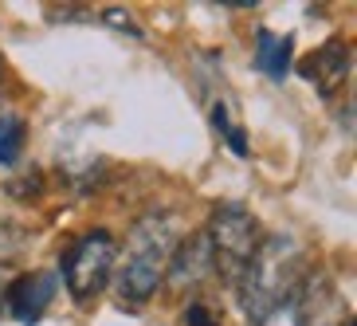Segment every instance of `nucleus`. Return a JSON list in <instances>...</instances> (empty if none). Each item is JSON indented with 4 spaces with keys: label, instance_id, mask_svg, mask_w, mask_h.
Returning <instances> with one entry per match:
<instances>
[{
    "label": "nucleus",
    "instance_id": "nucleus-12",
    "mask_svg": "<svg viewBox=\"0 0 357 326\" xmlns=\"http://www.w3.org/2000/svg\"><path fill=\"white\" fill-rule=\"evenodd\" d=\"M212 122L220 126L224 142H228V146L236 149V154H248V142H243V134H240V130H236V126H228V118H224V110H216V114H212Z\"/></svg>",
    "mask_w": 357,
    "mask_h": 326
},
{
    "label": "nucleus",
    "instance_id": "nucleus-10",
    "mask_svg": "<svg viewBox=\"0 0 357 326\" xmlns=\"http://www.w3.org/2000/svg\"><path fill=\"white\" fill-rule=\"evenodd\" d=\"M255 326H314L310 323V315H306V306L298 303V299H287V303H279V306H271L267 315H259L255 318Z\"/></svg>",
    "mask_w": 357,
    "mask_h": 326
},
{
    "label": "nucleus",
    "instance_id": "nucleus-13",
    "mask_svg": "<svg viewBox=\"0 0 357 326\" xmlns=\"http://www.w3.org/2000/svg\"><path fill=\"white\" fill-rule=\"evenodd\" d=\"M185 323H189V326H220V323H216V311H212L208 303H192L189 315H185Z\"/></svg>",
    "mask_w": 357,
    "mask_h": 326
},
{
    "label": "nucleus",
    "instance_id": "nucleus-4",
    "mask_svg": "<svg viewBox=\"0 0 357 326\" xmlns=\"http://www.w3.org/2000/svg\"><path fill=\"white\" fill-rule=\"evenodd\" d=\"M118 267V244L106 228H91L63 252V283L79 303H91Z\"/></svg>",
    "mask_w": 357,
    "mask_h": 326
},
{
    "label": "nucleus",
    "instance_id": "nucleus-11",
    "mask_svg": "<svg viewBox=\"0 0 357 326\" xmlns=\"http://www.w3.org/2000/svg\"><path fill=\"white\" fill-rule=\"evenodd\" d=\"M24 244H28V228H24V224L0 221V267H4L16 252H24Z\"/></svg>",
    "mask_w": 357,
    "mask_h": 326
},
{
    "label": "nucleus",
    "instance_id": "nucleus-8",
    "mask_svg": "<svg viewBox=\"0 0 357 326\" xmlns=\"http://www.w3.org/2000/svg\"><path fill=\"white\" fill-rule=\"evenodd\" d=\"M291 55H294L291 40H283L275 32H259V40H255V67L267 79H283L291 71Z\"/></svg>",
    "mask_w": 357,
    "mask_h": 326
},
{
    "label": "nucleus",
    "instance_id": "nucleus-2",
    "mask_svg": "<svg viewBox=\"0 0 357 326\" xmlns=\"http://www.w3.org/2000/svg\"><path fill=\"white\" fill-rule=\"evenodd\" d=\"M177 248V232L169 212H149L134 224L126 244V255L118 263V295L126 303H146L165 283L169 255Z\"/></svg>",
    "mask_w": 357,
    "mask_h": 326
},
{
    "label": "nucleus",
    "instance_id": "nucleus-14",
    "mask_svg": "<svg viewBox=\"0 0 357 326\" xmlns=\"http://www.w3.org/2000/svg\"><path fill=\"white\" fill-rule=\"evenodd\" d=\"M4 291H8V283H4V272H0V303H4Z\"/></svg>",
    "mask_w": 357,
    "mask_h": 326
},
{
    "label": "nucleus",
    "instance_id": "nucleus-3",
    "mask_svg": "<svg viewBox=\"0 0 357 326\" xmlns=\"http://www.w3.org/2000/svg\"><path fill=\"white\" fill-rule=\"evenodd\" d=\"M208 252H212V272H220L224 283H240L248 272L252 255L263 244V228L248 209L240 205H220L208 221Z\"/></svg>",
    "mask_w": 357,
    "mask_h": 326
},
{
    "label": "nucleus",
    "instance_id": "nucleus-9",
    "mask_svg": "<svg viewBox=\"0 0 357 326\" xmlns=\"http://www.w3.org/2000/svg\"><path fill=\"white\" fill-rule=\"evenodd\" d=\"M24 134H28L24 118H16V114H0V165H12V161L20 158Z\"/></svg>",
    "mask_w": 357,
    "mask_h": 326
},
{
    "label": "nucleus",
    "instance_id": "nucleus-7",
    "mask_svg": "<svg viewBox=\"0 0 357 326\" xmlns=\"http://www.w3.org/2000/svg\"><path fill=\"white\" fill-rule=\"evenodd\" d=\"M208 275H212L208 236H204V232H192V236L177 240V248L169 255V267H165V283L173 287V291H197Z\"/></svg>",
    "mask_w": 357,
    "mask_h": 326
},
{
    "label": "nucleus",
    "instance_id": "nucleus-15",
    "mask_svg": "<svg viewBox=\"0 0 357 326\" xmlns=\"http://www.w3.org/2000/svg\"><path fill=\"white\" fill-rule=\"evenodd\" d=\"M342 326H357V323H354V318H346V323H342Z\"/></svg>",
    "mask_w": 357,
    "mask_h": 326
},
{
    "label": "nucleus",
    "instance_id": "nucleus-5",
    "mask_svg": "<svg viewBox=\"0 0 357 326\" xmlns=\"http://www.w3.org/2000/svg\"><path fill=\"white\" fill-rule=\"evenodd\" d=\"M52 299H55V275L52 272H24L4 291V306H8V315L20 326L40 323L43 311L52 306Z\"/></svg>",
    "mask_w": 357,
    "mask_h": 326
},
{
    "label": "nucleus",
    "instance_id": "nucleus-6",
    "mask_svg": "<svg viewBox=\"0 0 357 326\" xmlns=\"http://www.w3.org/2000/svg\"><path fill=\"white\" fill-rule=\"evenodd\" d=\"M298 75H303L306 83H314V91L322 98L337 95L349 79V43L346 40H326L322 47H314V52L298 64Z\"/></svg>",
    "mask_w": 357,
    "mask_h": 326
},
{
    "label": "nucleus",
    "instance_id": "nucleus-1",
    "mask_svg": "<svg viewBox=\"0 0 357 326\" xmlns=\"http://www.w3.org/2000/svg\"><path fill=\"white\" fill-rule=\"evenodd\" d=\"M298 283H303V248L291 236H267L236 283L243 315L255 323L271 306L287 303L298 291Z\"/></svg>",
    "mask_w": 357,
    "mask_h": 326
}]
</instances>
